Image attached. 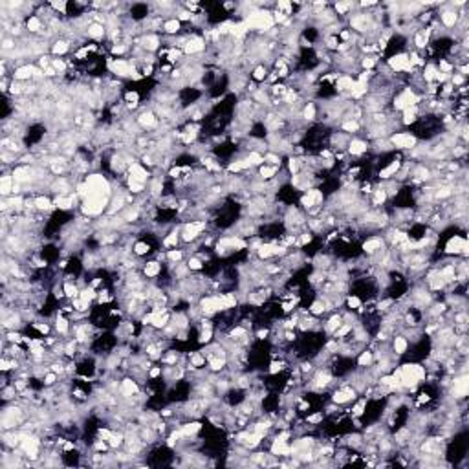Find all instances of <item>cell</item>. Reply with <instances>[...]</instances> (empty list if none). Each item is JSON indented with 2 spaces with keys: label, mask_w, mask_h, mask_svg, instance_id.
<instances>
[{
  "label": "cell",
  "mask_w": 469,
  "mask_h": 469,
  "mask_svg": "<svg viewBox=\"0 0 469 469\" xmlns=\"http://www.w3.org/2000/svg\"><path fill=\"white\" fill-rule=\"evenodd\" d=\"M385 249H387V240H385L383 235H370V237H367V239L361 242V251H363V255H367L369 259L374 257V255L385 251Z\"/></svg>",
  "instance_id": "5b68a950"
},
{
  "label": "cell",
  "mask_w": 469,
  "mask_h": 469,
  "mask_svg": "<svg viewBox=\"0 0 469 469\" xmlns=\"http://www.w3.org/2000/svg\"><path fill=\"white\" fill-rule=\"evenodd\" d=\"M388 143L393 148L398 150H412L418 147V138L412 132H403V130H396L388 136Z\"/></svg>",
  "instance_id": "7a4b0ae2"
},
{
  "label": "cell",
  "mask_w": 469,
  "mask_h": 469,
  "mask_svg": "<svg viewBox=\"0 0 469 469\" xmlns=\"http://www.w3.org/2000/svg\"><path fill=\"white\" fill-rule=\"evenodd\" d=\"M33 204H35V209H37L38 213H43V215L55 209V204H53L52 198L44 197V194H37V197L33 198Z\"/></svg>",
  "instance_id": "ffe728a7"
},
{
  "label": "cell",
  "mask_w": 469,
  "mask_h": 469,
  "mask_svg": "<svg viewBox=\"0 0 469 469\" xmlns=\"http://www.w3.org/2000/svg\"><path fill=\"white\" fill-rule=\"evenodd\" d=\"M444 253L447 257H462L465 259L467 257V239L464 235H453L447 239L444 246Z\"/></svg>",
  "instance_id": "3957f363"
},
{
  "label": "cell",
  "mask_w": 469,
  "mask_h": 469,
  "mask_svg": "<svg viewBox=\"0 0 469 469\" xmlns=\"http://www.w3.org/2000/svg\"><path fill=\"white\" fill-rule=\"evenodd\" d=\"M163 271V266L160 260H148L141 266V275L147 279H158Z\"/></svg>",
  "instance_id": "9a60e30c"
},
{
  "label": "cell",
  "mask_w": 469,
  "mask_h": 469,
  "mask_svg": "<svg viewBox=\"0 0 469 469\" xmlns=\"http://www.w3.org/2000/svg\"><path fill=\"white\" fill-rule=\"evenodd\" d=\"M182 242V237H180V229H173L171 233H167L165 237H163V240H162V246L163 248H167V249H174V248H178V244Z\"/></svg>",
  "instance_id": "cb8c5ba5"
},
{
  "label": "cell",
  "mask_w": 469,
  "mask_h": 469,
  "mask_svg": "<svg viewBox=\"0 0 469 469\" xmlns=\"http://www.w3.org/2000/svg\"><path fill=\"white\" fill-rule=\"evenodd\" d=\"M209 222L207 220H189L180 227V237L183 244H194L206 235Z\"/></svg>",
  "instance_id": "6da1fadb"
},
{
  "label": "cell",
  "mask_w": 469,
  "mask_h": 469,
  "mask_svg": "<svg viewBox=\"0 0 469 469\" xmlns=\"http://www.w3.org/2000/svg\"><path fill=\"white\" fill-rule=\"evenodd\" d=\"M183 257H185V251H183V249L174 248V249H167V251H165V262H167V264L182 262Z\"/></svg>",
  "instance_id": "4316f807"
},
{
  "label": "cell",
  "mask_w": 469,
  "mask_h": 469,
  "mask_svg": "<svg viewBox=\"0 0 469 469\" xmlns=\"http://www.w3.org/2000/svg\"><path fill=\"white\" fill-rule=\"evenodd\" d=\"M139 394V385L134 378H123L120 381V396L123 400H130Z\"/></svg>",
  "instance_id": "4fadbf2b"
},
{
  "label": "cell",
  "mask_w": 469,
  "mask_h": 469,
  "mask_svg": "<svg viewBox=\"0 0 469 469\" xmlns=\"http://www.w3.org/2000/svg\"><path fill=\"white\" fill-rule=\"evenodd\" d=\"M460 22V15L458 11L455 10V8H451V6H445L444 10L440 11V26L444 29H451V28H456Z\"/></svg>",
  "instance_id": "30bf717a"
},
{
  "label": "cell",
  "mask_w": 469,
  "mask_h": 469,
  "mask_svg": "<svg viewBox=\"0 0 469 469\" xmlns=\"http://www.w3.org/2000/svg\"><path fill=\"white\" fill-rule=\"evenodd\" d=\"M248 169H251V163L246 160V156L244 158H240V160H235V162H229V165L225 167V171L227 173H231V174H240V173H246Z\"/></svg>",
  "instance_id": "7402d4cb"
},
{
  "label": "cell",
  "mask_w": 469,
  "mask_h": 469,
  "mask_svg": "<svg viewBox=\"0 0 469 469\" xmlns=\"http://www.w3.org/2000/svg\"><path fill=\"white\" fill-rule=\"evenodd\" d=\"M183 29V24L180 22V20L176 19V17H171V19H165L163 20V33L169 35V37H176L180 31Z\"/></svg>",
  "instance_id": "d6986e66"
},
{
  "label": "cell",
  "mask_w": 469,
  "mask_h": 469,
  "mask_svg": "<svg viewBox=\"0 0 469 469\" xmlns=\"http://www.w3.org/2000/svg\"><path fill=\"white\" fill-rule=\"evenodd\" d=\"M187 268L191 269V271H204L206 262H204L200 257H197V255H191L189 260H187Z\"/></svg>",
  "instance_id": "f546056e"
},
{
  "label": "cell",
  "mask_w": 469,
  "mask_h": 469,
  "mask_svg": "<svg viewBox=\"0 0 469 469\" xmlns=\"http://www.w3.org/2000/svg\"><path fill=\"white\" fill-rule=\"evenodd\" d=\"M150 251H152V244L147 242V239L136 240L134 244H132V253H134L136 257H145V255H148Z\"/></svg>",
  "instance_id": "d4e9b609"
},
{
  "label": "cell",
  "mask_w": 469,
  "mask_h": 469,
  "mask_svg": "<svg viewBox=\"0 0 469 469\" xmlns=\"http://www.w3.org/2000/svg\"><path fill=\"white\" fill-rule=\"evenodd\" d=\"M279 171H281V167H277V165L262 163V165L259 167V178L262 180V182H269V180H273V178L277 176Z\"/></svg>",
  "instance_id": "603a6c76"
},
{
  "label": "cell",
  "mask_w": 469,
  "mask_h": 469,
  "mask_svg": "<svg viewBox=\"0 0 469 469\" xmlns=\"http://www.w3.org/2000/svg\"><path fill=\"white\" fill-rule=\"evenodd\" d=\"M374 361H376V354L370 348L361 350L358 354V358H356V365H358L359 369H370L374 365Z\"/></svg>",
  "instance_id": "ac0fdd59"
},
{
  "label": "cell",
  "mask_w": 469,
  "mask_h": 469,
  "mask_svg": "<svg viewBox=\"0 0 469 469\" xmlns=\"http://www.w3.org/2000/svg\"><path fill=\"white\" fill-rule=\"evenodd\" d=\"M369 150H370L369 141H365V139H361V138H350L348 145H346V152H348L350 156H354V158H361V156H365Z\"/></svg>",
  "instance_id": "7c38bea8"
},
{
  "label": "cell",
  "mask_w": 469,
  "mask_h": 469,
  "mask_svg": "<svg viewBox=\"0 0 469 469\" xmlns=\"http://www.w3.org/2000/svg\"><path fill=\"white\" fill-rule=\"evenodd\" d=\"M139 130H156L160 127V118L154 110H143L136 118Z\"/></svg>",
  "instance_id": "ba28073f"
},
{
  "label": "cell",
  "mask_w": 469,
  "mask_h": 469,
  "mask_svg": "<svg viewBox=\"0 0 469 469\" xmlns=\"http://www.w3.org/2000/svg\"><path fill=\"white\" fill-rule=\"evenodd\" d=\"M106 35H108V31H106V26L101 24V22H97V20H92L90 24H88L87 28V37L90 38L92 43H101L103 38H106Z\"/></svg>",
  "instance_id": "5bb4252c"
},
{
  "label": "cell",
  "mask_w": 469,
  "mask_h": 469,
  "mask_svg": "<svg viewBox=\"0 0 469 469\" xmlns=\"http://www.w3.org/2000/svg\"><path fill=\"white\" fill-rule=\"evenodd\" d=\"M370 194H372V200H370V202H372V206L376 207V209H378V207H381V206H385V204L388 202V194H387V191H385V187H383V185L374 187Z\"/></svg>",
  "instance_id": "44dd1931"
},
{
  "label": "cell",
  "mask_w": 469,
  "mask_h": 469,
  "mask_svg": "<svg viewBox=\"0 0 469 469\" xmlns=\"http://www.w3.org/2000/svg\"><path fill=\"white\" fill-rule=\"evenodd\" d=\"M52 66L53 70L59 73V75H64V73L68 72V68H70V62H66L64 59H52Z\"/></svg>",
  "instance_id": "4dcf8cb0"
},
{
  "label": "cell",
  "mask_w": 469,
  "mask_h": 469,
  "mask_svg": "<svg viewBox=\"0 0 469 469\" xmlns=\"http://www.w3.org/2000/svg\"><path fill=\"white\" fill-rule=\"evenodd\" d=\"M299 202H301L302 211H306L308 213V211L314 209V207H323V204H325V192H323L321 189H317V187H311L308 191L301 192Z\"/></svg>",
  "instance_id": "277c9868"
},
{
  "label": "cell",
  "mask_w": 469,
  "mask_h": 469,
  "mask_svg": "<svg viewBox=\"0 0 469 469\" xmlns=\"http://www.w3.org/2000/svg\"><path fill=\"white\" fill-rule=\"evenodd\" d=\"M403 162L400 156H394L390 162L385 165V167H381L378 171V178L379 180H383V182H388V180H393L394 176H396L398 173H400V169H402Z\"/></svg>",
  "instance_id": "9c48e42d"
},
{
  "label": "cell",
  "mask_w": 469,
  "mask_h": 469,
  "mask_svg": "<svg viewBox=\"0 0 469 469\" xmlns=\"http://www.w3.org/2000/svg\"><path fill=\"white\" fill-rule=\"evenodd\" d=\"M70 38H55L52 44H50V52H52V55L55 59L57 57H62V55H66L68 52H70Z\"/></svg>",
  "instance_id": "2e32d148"
},
{
  "label": "cell",
  "mask_w": 469,
  "mask_h": 469,
  "mask_svg": "<svg viewBox=\"0 0 469 469\" xmlns=\"http://www.w3.org/2000/svg\"><path fill=\"white\" fill-rule=\"evenodd\" d=\"M24 28L28 33L31 35H38V33H44V22H43V17H38V15H29L28 19H26L24 22Z\"/></svg>",
  "instance_id": "e0dca14e"
},
{
  "label": "cell",
  "mask_w": 469,
  "mask_h": 469,
  "mask_svg": "<svg viewBox=\"0 0 469 469\" xmlns=\"http://www.w3.org/2000/svg\"><path fill=\"white\" fill-rule=\"evenodd\" d=\"M268 75H269V70H268V66H264V64L255 66L253 72H251V79H253L255 83H264L268 79Z\"/></svg>",
  "instance_id": "f1b7e54d"
},
{
  "label": "cell",
  "mask_w": 469,
  "mask_h": 469,
  "mask_svg": "<svg viewBox=\"0 0 469 469\" xmlns=\"http://www.w3.org/2000/svg\"><path fill=\"white\" fill-rule=\"evenodd\" d=\"M409 346H411V341L405 334H396L393 335V341H390V352H393L396 358H402L409 352Z\"/></svg>",
  "instance_id": "8fae6325"
},
{
  "label": "cell",
  "mask_w": 469,
  "mask_h": 469,
  "mask_svg": "<svg viewBox=\"0 0 469 469\" xmlns=\"http://www.w3.org/2000/svg\"><path fill=\"white\" fill-rule=\"evenodd\" d=\"M356 4H352V2H337V4H334V13L335 17L339 15V17H350V11L354 10Z\"/></svg>",
  "instance_id": "83f0119b"
},
{
  "label": "cell",
  "mask_w": 469,
  "mask_h": 469,
  "mask_svg": "<svg viewBox=\"0 0 469 469\" xmlns=\"http://www.w3.org/2000/svg\"><path fill=\"white\" fill-rule=\"evenodd\" d=\"M198 306H200L202 314H204L206 317H213V316H216V314L224 311V308H222V302H220V295H218V293H216V295L200 297V301H198Z\"/></svg>",
  "instance_id": "52a82bcc"
},
{
  "label": "cell",
  "mask_w": 469,
  "mask_h": 469,
  "mask_svg": "<svg viewBox=\"0 0 469 469\" xmlns=\"http://www.w3.org/2000/svg\"><path fill=\"white\" fill-rule=\"evenodd\" d=\"M341 130L345 132V134H359V130H361V121H356V120H348V118H345V120L341 121Z\"/></svg>",
  "instance_id": "484cf974"
},
{
  "label": "cell",
  "mask_w": 469,
  "mask_h": 469,
  "mask_svg": "<svg viewBox=\"0 0 469 469\" xmlns=\"http://www.w3.org/2000/svg\"><path fill=\"white\" fill-rule=\"evenodd\" d=\"M356 398H358V390L350 383H341L339 387L332 393L330 402L334 405H348V403L354 402Z\"/></svg>",
  "instance_id": "8992f818"
}]
</instances>
